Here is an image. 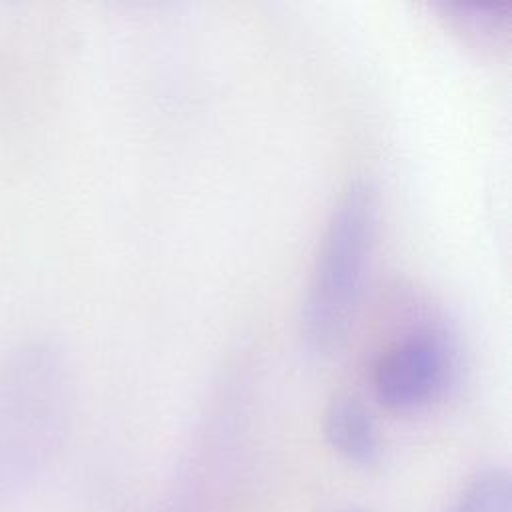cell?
I'll list each match as a JSON object with an SVG mask.
<instances>
[{
  "label": "cell",
  "mask_w": 512,
  "mask_h": 512,
  "mask_svg": "<svg viewBox=\"0 0 512 512\" xmlns=\"http://www.w3.org/2000/svg\"><path fill=\"white\" fill-rule=\"evenodd\" d=\"M378 228L376 192L366 180L350 182L326 222L302 306V334L320 354L346 340L370 268Z\"/></svg>",
  "instance_id": "cell-1"
},
{
  "label": "cell",
  "mask_w": 512,
  "mask_h": 512,
  "mask_svg": "<svg viewBox=\"0 0 512 512\" xmlns=\"http://www.w3.org/2000/svg\"><path fill=\"white\" fill-rule=\"evenodd\" d=\"M452 374V350L444 334L422 328L390 342L372 368L376 400L390 410H414L434 400Z\"/></svg>",
  "instance_id": "cell-2"
},
{
  "label": "cell",
  "mask_w": 512,
  "mask_h": 512,
  "mask_svg": "<svg viewBox=\"0 0 512 512\" xmlns=\"http://www.w3.org/2000/svg\"><path fill=\"white\" fill-rule=\"evenodd\" d=\"M326 442L346 460L372 466L380 458V438L368 408L352 394H336L324 410Z\"/></svg>",
  "instance_id": "cell-3"
},
{
  "label": "cell",
  "mask_w": 512,
  "mask_h": 512,
  "mask_svg": "<svg viewBox=\"0 0 512 512\" xmlns=\"http://www.w3.org/2000/svg\"><path fill=\"white\" fill-rule=\"evenodd\" d=\"M440 18L450 28L482 46H502L510 38L512 4L510 2H432Z\"/></svg>",
  "instance_id": "cell-4"
},
{
  "label": "cell",
  "mask_w": 512,
  "mask_h": 512,
  "mask_svg": "<svg viewBox=\"0 0 512 512\" xmlns=\"http://www.w3.org/2000/svg\"><path fill=\"white\" fill-rule=\"evenodd\" d=\"M444 512H512L508 472L500 468L478 472Z\"/></svg>",
  "instance_id": "cell-5"
},
{
  "label": "cell",
  "mask_w": 512,
  "mask_h": 512,
  "mask_svg": "<svg viewBox=\"0 0 512 512\" xmlns=\"http://www.w3.org/2000/svg\"><path fill=\"white\" fill-rule=\"evenodd\" d=\"M344 512H366V510H362V508H348V510H344Z\"/></svg>",
  "instance_id": "cell-6"
}]
</instances>
